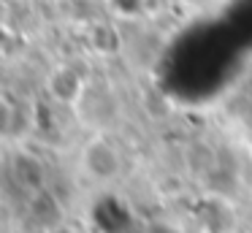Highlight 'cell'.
Masks as SVG:
<instances>
[{
    "instance_id": "6da1fadb",
    "label": "cell",
    "mask_w": 252,
    "mask_h": 233,
    "mask_svg": "<svg viewBox=\"0 0 252 233\" xmlns=\"http://www.w3.org/2000/svg\"><path fill=\"white\" fill-rule=\"evenodd\" d=\"M79 168L90 182H114L122 173V155L117 149V144L111 138H106L103 133H95L87 144L82 146L79 155Z\"/></svg>"
},
{
    "instance_id": "7a4b0ae2",
    "label": "cell",
    "mask_w": 252,
    "mask_h": 233,
    "mask_svg": "<svg viewBox=\"0 0 252 233\" xmlns=\"http://www.w3.org/2000/svg\"><path fill=\"white\" fill-rule=\"evenodd\" d=\"M90 79H93V76H90L79 63H57V65H52L49 73L44 76V90L55 103L76 108V103L82 100Z\"/></svg>"
},
{
    "instance_id": "3957f363",
    "label": "cell",
    "mask_w": 252,
    "mask_h": 233,
    "mask_svg": "<svg viewBox=\"0 0 252 233\" xmlns=\"http://www.w3.org/2000/svg\"><path fill=\"white\" fill-rule=\"evenodd\" d=\"M73 111L84 119V125L90 122V125L98 128V125L109 122V119L117 114V98H114V92H111V87L106 84V81L90 79L87 90H84L82 100L76 103Z\"/></svg>"
},
{
    "instance_id": "277c9868",
    "label": "cell",
    "mask_w": 252,
    "mask_h": 233,
    "mask_svg": "<svg viewBox=\"0 0 252 233\" xmlns=\"http://www.w3.org/2000/svg\"><path fill=\"white\" fill-rule=\"evenodd\" d=\"M90 49L100 57H114L122 52V33L114 22H93V27L87 30Z\"/></svg>"
},
{
    "instance_id": "5b68a950",
    "label": "cell",
    "mask_w": 252,
    "mask_h": 233,
    "mask_svg": "<svg viewBox=\"0 0 252 233\" xmlns=\"http://www.w3.org/2000/svg\"><path fill=\"white\" fill-rule=\"evenodd\" d=\"M103 5L114 19L133 22V19H141V16L147 14L149 0H103Z\"/></svg>"
}]
</instances>
